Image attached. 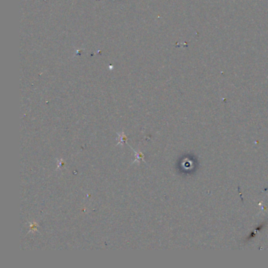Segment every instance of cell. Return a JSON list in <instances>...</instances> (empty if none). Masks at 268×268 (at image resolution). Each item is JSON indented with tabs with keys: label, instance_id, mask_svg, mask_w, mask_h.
I'll list each match as a JSON object with an SVG mask.
<instances>
[{
	"label": "cell",
	"instance_id": "obj_1",
	"mask_svg": "<svg viewBox=\"0 0 268 268\" xmlns=\"http://www.w3.org/2000/svg\"><path fill=\"white\" fill-rule=\"evenodd\" d=\"M129 147L131 149L132 151H134V155H135V159H134V161L132 162V164H134V163L139 164V162H140V161H144L145 162V157H144V154H143V153H141V152H139V151L134 150V149L132 148L131 146H129Z\"/></svg>",
	"mask_w": 268,
	"mask_h": 268
},
{
	"label": "cell",
	"instance_id": "obj_2",
	"mask_svg": "<svg viewBox=\"0 0 268 268\" xmlns=\"http://www.w3.org/2000/svg\"><path fill=\"white\" fill-rule=\"evenodd\" d=\"M116 134H117V135H118V137H117L118 138V143H117L118 146H119V145H120V146H123L124 143H126L127 138H127L126 135L124 134V131L117 132Z\"/></svg>",
	"mask_w": 268,
	"mask_h": 268
}]
</instances>
